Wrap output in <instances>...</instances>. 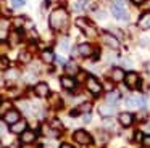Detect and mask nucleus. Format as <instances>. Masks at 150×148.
Returning <instances> with one entry per match:
<instances>
[{"mask_svg":"<svg viewBox=\"0 0 150 148\" xmlns=\"http://www.w3.org/2000/svg\"><path fill=\"white\" fill-rule=\"evenodd\" d=\"M89 121H91V116H89V113H87V114H84V122H89Z\"/></svg>","mask_w":150,"mask_h":148,"instance_id":"473e14b6","label":"nucleus"},{"mask_svg":"<svg viewBox=\"0 0 150 148\" xmlns=\"http://www.w3.org/2000/svg\"><path fill=\"white\" fill-rule=\"evenodd\" d=\"M36 137H37V134L34 130H26V132H23V134L20 135V142L24 143V145H31V143L36 142Z\"/></svg>","mask_w":150,"mask_h":148,"instance_id":"9b49d317","label":"nucleus"},{"mask_svg":"<svg viewBox=\"0 0 150 148\" xmlns=\"http://www.w3.org/2000/svg\"><path fill=\"white\" fill-rule=\"evenodd\" d=\"M7 26H8L7 19H2V40L7 39Z\"/></svg>","mask_w":150,"mask_h":148,"instance_id":"393cba45","label":"nucleus"},{"mask_svg":"<svg viewBox=\"0 0 150 148\" xmlns=\"http://www.w3.org/2000/svg\"><path fill=\"white\" fill-rule=\"evenodd\" d=\"M20 61H21V63H29V61H31V55L28 53V51L20 53Z\"/></svg>","mask_w":150,"mask_h":148,"instance_id":"b1692460","label":"nucleus"},{"mask_svg":"<svg viewBox=\"0 0 150 148\" xmlns=\"http://www.w3.org/2000/svg\"><path fill=\"white\" fill-rule=\"evenodd\" d=\"M149 8H150V3H149Z\"/></svg>","mask_w":150,"mask_h":148,"instance_id":"4c0bfd02","label":"nucleus"},{"mask_svg":"<svg viewBox=\"0 0 150 148\" xmlns=\"http://www.w3.org/2000/svg\"><path fill=\"white\" fill-rule=\"evenodd\" d=\"M10 130L11 134H16V135H21L23 132L28 130V122L24 119H20L18 122H15L13 125H10Z\"/></svg>","mask_w":150,"mask_h":148,"instance_id":"9d476101","label":"nucleus"},{"mask_svg":"<svg viewBox=\"0 0 150 148\" xmlns=\"http://www.w3.org/2000/svg\"><path fill=\"white\" fill-rule=\"evenodd\" d=\"M118 121H120V124L123 125V127H129V125L134 122V116L131 114V113H120Z\"/></svg>","mask_w":150,"mask_h":148,"instance_id":"ddd939ff","label":"nucleus"},{"mask_svg":"<svg viewBox=\"0 0 150 148\" xmlns=\"http://www.w3.org/2000/svg\"><path fill=\"white\" fill-rule=\"evenodd\" d=\"M137 26H139L140 29H144V31L150 29V11H145L142 16H140L139 21H137Z\"/></svg>","mask_w":150,"mask_h":148,"instance_id":"dca6fc26","label":"nucleus"},{"mask_svg":"<svg viewBox=\"0 0 150 148\" xmlns=\"http://www.w3.org/2000/svg\"><path fill=\"white\" fill-rule=\"evenodd\" d=\"M5 76H7V79L15 80V79H18L20 73H18V69H13V68H10V69H7V71H5Z\"/></svg>","mask_w":150,"mask_h":148,"instance_id":"5701e85b","label":"nucleus"},{"mask_svg":"<svg viewBox=\"0 0 150 148\" xmlns=\"http://www.w3.org/2000/svg\"><path fill=\"white\" fill-rule=\"evenodd\" d=\"M89 111H91V103H82V105H79L74 111H71V116L81 114V113H89Z\"/></svg>","mask_w":150,"mask_h":148,"instance_id":"412c9836","label":"nucleus"},{"mask_svg":"<svg viewBox=\"0 0 150 148\" xmlns=\"http://www.w3.org/2000/svg\"><path fill=\"white\" fill-rule=\"evenodd\" d=\"M142 145L145 148H150V135H145V137L142 138Z\"/></svg>","mask_w":150,"mask_h":148,"instance_id":"c85d7f7f","label":"nucleus"},{"mask_svg":"<svg viewBox=\"0 0 150 148\" xmlns=\"http://www.w3.org/2000/svg\"><path fill=\"white\" fill-rule=\"evenodd\" d=\"M110 77L113 82H121V80H124V77H126V73H124V69H121V68H113L110 73Z\"/></svg>","mask_w":150,"mask_h":148,"instance_id":"4468645a","label":"nucleus"},{"mask_svg":"<svg viewBox=\"0 0 150 148\" xmlns=\"http://www.w3.org/2000/svg\"><path fill=\"white\" fill-rule=\"evenodd\" d=\"M147 73H150V63L147 64Z\"/></svg>","mask_w":150,"mask_h":148,"instance_id":"c9c22d12","label":"nucleus"},{"mask_svg":"<svg viewBox=\"0 0 150 148\" xmlns=\"http://www.w3.org/2000/svg\"><path fill=\"white\" fill-rule=\"evenodd\" d=\"M60 148H73L69 143H63V145H60Z\"/></svg>","mask_w":150,"mask_h":148,"instance_id":"72a5a7b5","label":"nucleus"},{"mask_svg":"<svg viewBox=\"0 0 150 148\" xmlns=\"http://www.w3.org/2000/svg\"><path fill=\"white\" fill-rule=\"evenodd\" d=\"M68 21H69V16L65 8H55L49 16V24L53 31H60V29L66 27Z\"/></svg>","mask_w":150,"mask_h":148,"instance_id":"f257e3e1","label":"nucleus"},{"mask_svg":"<svg viewBox=\"0 0 150 148\" xmlns=\"http://www.w3.org/2000/svg\"><path fill=\"white\" fill-rule=\"evenodd\" d=\"M140 130H142L145 135H150V122H145V124H142V129H140Z\"/></svg>","mask_w":150,"mask_h":148,"instance_id":"bb28decb","label":"nucleus"},{"mask_svg":"<svg viewBox=\"0 0 150 148\" xmlns=\"http://www.w3.org/2000/svg\"><path fill=\"white\" fill-rule=\"evenodd\" d=\"M11 39H13V45H15L18 42V34H13V35H11Z\"/></svg>","mask_w":150,"mask_h":148,"instance_id":"2f4dec72","label":"nucleus"},{"mask_svg":"<svg viewBox=\"0 0 150 148\" xmlns=\"http://www.w3.org/2000/svg\"><path fill=\"white\" fill-rule=\"evenodd\" d=\"M40 58H42V61L47 63V64H50V63L55 61V55H53V51H50V50H44L42 55H40Z\"/></svg>","mask_w":150,"mask_h":148,"instance_id":"aec40b11","label":"nucleus"},{"mask_svg":"<svg viewBox=\"0 0 150 148\" xmlns=\"http://www.w3.org/2000/svg\"><path fill=\"white\" fill-rule=\"evenodd\" d=\"M124 82H126V85L129 87L131 90H134V89H137V87L140 85V77H139V74H137V73L129 71V73H126Z\"/></svg>","mask_w":150,"mask_h":148,"instance_id":"39448f33","label":"nucleus"},{"mask_svg":"<svg viewBox=\"0 0 150 148\" xmlns=\"http://www.w3.org/2000/svg\"><path fill=\"white\" fill-rule=\"evenodd\" d=\"M111 15L116 19H121V21H127L129 19V15H127L124 5H120V3H113L111 5Z\"/></svg>","mask_w":150,"mask_h":148,"instance_id":"20e7f679","label":"nucleus"},{"mask_svg":"<svg viewBox=\"0 0 150 148\" xmlns=\"http://www.w3.org/2000/svg\"><path fill=\"white\" fill-rule=\"evenodd\" d=\"M102 40H103L110 48H113V50L120 48V40H118V39L111 34V32H103V34H102Z\"/></svg>","mask_w":150,"mask_h":148,"instance_id":"0eeeda50","label":"nucleus"},{"mask_svg":"<svg viewBox=\"0 0 150 148\" xmlns=\"http://www.w3.org/2000/svg\"><path fill=\"white\" fill-rule=\"evenodd\" d=\"M65 71H66L68 76H74V74L79 73V66L74 63V61H69V63L65 64Z\"/></svg>","mask_w":150,"mask_h":148,"instance_id":"6ab92c4d","label":"nucleus"},{"mask_svg":"<svg viewBox=\"0 0 150 148\" xmlns=\"http://www.w3.org/2000/svg\"><path fill=\"white\" fill-rule=\"evenodd\" d=\"M132 2L136 3V5H140V3H144V2H145V0H132Z\"/></svg>","mask_w":150,"mask_h":148,"instance_id":"f704fd0d","label":"nucleus"},{"mask_svg":"<svg viewBox=\"0 0 150 148\" xmlns=\"http://www.w3.org/2000/svg\"><path fill=\"white\" fill-rule=\"evenodd\" d=\"M118 100H120V92L113 90V92H108V93H107V103H110V105H115Z\"/></svg>","mask_w":150,"mask_h":148,"instance_id":"4be33fe9","label":"nucleus"},{"mask_svg":"<svg viewBox=\"0 0 150 148\" xmlns=\"http://www.w3.org/2000/svg\"><path fill=\"white\" fill-rule=\"evenodd\" d=\"M58 45L63 51H68V40H66V39H62V42H60Z\"/></svg>","mask_w":150,"mask_h":148,"instance_id":"cd10ccee","label":"nucleus"},{"mask_svg":"<svg viewBox=\"0 0 150 148\" xmlns=\"http://www.w3.org/2000/svg\"><path fill=\"white\" fill-rule=\"evenodd\" d=\"M86 87H87V90L91 93H94V95H100L102 93V84L98 82L97 77L94 76H87V80H86Z\"/></svg>","mask_w":150,"mask_h":148,"instance_id":"f03ea898","label":"nucleus"},{"mask_svg":"<svg viewBox=\"0 0 150 148\" xmlns=\"http://www.w3.org/2000/svg\"><path fill=\"white\" fill-rule=\"evenodd\" d=\"M24 3H26V0H11L13 8H21V6H24Z\"/></svg>","mask_w":150,"mask_h":148,"instance_id":"a878e982","label":"nucleus"},{"mask_svg":"<svg viewBox=\"0 0 150 148\" xmlns=\"http://www.w3.org/2000/svg\"><path fill=\"white\" fill-rule=\"evenodd\" d=\"M98 113H100L103 118H108V116H111V114L115 113V105H110V103H107V105L98 106Z\"/></svg>","mask_w":150,"mask_h":148,"instance_id":"f3484780","label":"nucleus"},{"mask_svg":"<svg viewBox=\"0 0 150 148\" xmlns=\"http://www.w3.org/2000/svg\"><path fill=\"white\" fill-rule=\"evenodd\" d=\"M126 105L129 106V108H134V109H140L145 106V98H144L142 95H131L126 98Z\"/></svg>","mask_w":150,"mask_h":148,"instance_id":"7ed1b4c3","label":"nucleus"},{"mask_svg":"<svg viewBox=\"0 0 150 148\" xmlns=\"http://www.w3.org/2000/svg\"><path fill=\"white\" fill-rule=\"evenodd\" d=\"M34 93H36L39 98H47L50 95V89L45 82H37L36 87H34Z\"/></svg>","mask_w":150,"mask_h":148,"instance_id":"6e6552de","label":"nucleus"},{"mask_svg":"<svg viewBox=\"0 0 150 148\" xmlns=\"http://www.w3.org/2000/svg\"><path fill=\"white\" fill-rule=\"evenodd\" d=\"M81 2H87V0H81Z\"/></svg>","mask_w":150,"mask_h":148,"instance_id":"e433bc0d","label":"nucleus"},{"mask_svg":"<svg viewBox=\"0 0 150 148\" xmlns=\"http://www.w3.org/2000/svg\"><path fill=\"white\" fill-rule=\"evenodd\" d=\"M52 125H53V127H57V129H62V122H58V121H57V119H55V121L52 122Z\"/></svg>","mask_w":150,"mask_h":148,"instance_id":"7c9ffc66","label":"nucleus"},{"mask_svg":"<svg viewBox=\"0 0 150 148\" xmlns=\"http://www.w3.org/2000/svg\"><path fill=\"white\" fill-rule=\"evenodd\" d=\"M0 66H2V71H7L8 61H7V58H5V56H2V64H0Z\"/></svg>","mask_w":150,"mask_h":148,"instance_id":"c756f323","label":"nucleus"},{"mask_svg":"<svg viewBox=\"0 0 150 148\" xmlns=\"http://www.w3.org/2000/svg\"><path fill=\"white\" fill-rule=\"evenodd\" d=\"M4 121L7 122V124L13 125L15 122L20 121V113H18L16 109H10V111H7V113L4 114Z\"/></svg>","mask_w":150,"mask_h":148,"instance_id":"f8f14e48","label":"nucleus"},{"mask_svg":"<svg viewBox=\"0 0 150 148\" xmlns=\"http://www.w3.org/2000/svg\"><path fill=\"white\" fill-rule=\"evenodd\" d=\"M60 84H62V87L65 90H73L76 87V80L73 79L71 76H63L62 79H60Z\"/></svg>","mask_w":150,"mask_h":148,"instance_id":"2eb2a0df","label":"nucleus"},{"mask_svg":"<svg viewBox=\"0 0 150 148\" xmlns=\"http://www.w3.org/2000/svg\"><path fill=\"white\" fill-rule=\"evenodd\" d=\"M73 138H74V142H78V143H81V145L92 143L91 134H89V132H86V130H82V129H78V130L73 134Z\"/></svg>","mask_w":150,"mask_h":148,"instance_id":"423d86ee","label":"nucleus"},{"mask_svg":"<svg viewBox=\"0 0 150 148\" xmlns=\"http://www.w3.org/2000/svg\"><path fill=\"white\" fill-rule=\"evenodd\" d=\"M76 26H78V27H81L84 32H87L89 35H95V29H94V26H92L91 23L87 21V19H84V18H78V19H76Z\"/></svg>","mask_w":150,"mask_h":148,"instance_id":"1a4fd4ad","label":"nucleus"},{"mask_svg":"<svg viewBox=\"0 0 150 148\" xmlns=\"http://www.w3.org/2000/svg\"><path fill=\"white\" fill-rule=\"evenodd\" d=\"M78 51H79V55H81V56H91L92 51H94V48H92L91 44H81L78 47Z\"/></svg>","mask_w":150,"mask_h":148,"instance_id":"a211bd4d","label":"nucleus"}]
</instances>
